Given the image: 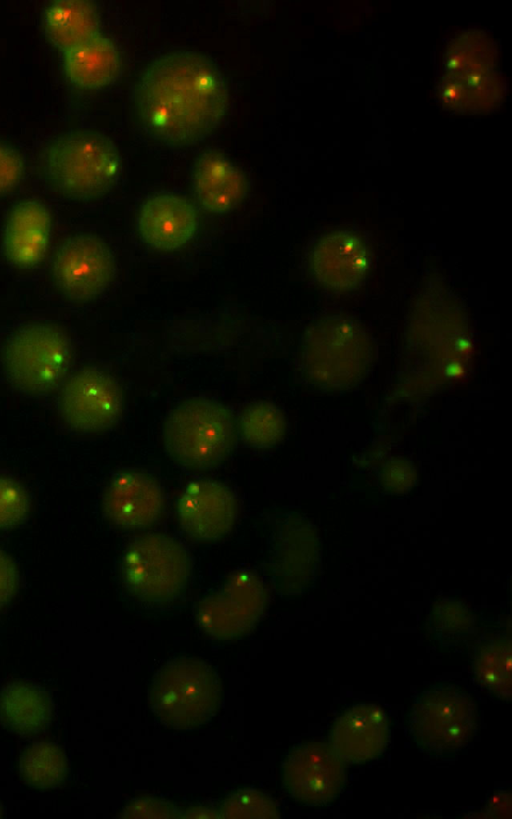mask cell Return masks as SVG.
Masks as SVG:
<instances>
[{
  "instance_id": "13",
  "label": "cell",
  "mask_w": 512,
  "mask_h": 819,
  "mask_svg": "<svg viewBox=\"0 0 512 819\" xmlns=\"http://www.w3.org/2000/svg\"><path fill=\"white\" fill-rule=\"evenodd\" d=\"M58 408L71 429L81 433L102 432L113 427L122 414V389L104 370L81 369L65 381Z\"/></svg>"
},
{
  "instance_id": "21",
  "label": "cell",
  "mask_w": 512,
  "mask_h": 819,
  "mask_svg": "<svg viewBox=\"0 0 512 819\" xmlns=\"http://www.w3.org/2000/svg\"><path fill=\"white\" fill-rule=\"evenodd\" d=\"M193 186L199 205L211 213H226L244 199L248 184L244 174L220 153H203L193 170Z\"/></svg>"
},
{
  "instance_id": "38",
  "label": "cell",
  "mask_w": 512,
  "mask_h": 819,
  "mask_svg": "<svg viewBox=\"0 0 512 819\" xmlns=\"http://www.w3.org/2000/svg\"><path fill=\"white\" fill-rule=\"evenodd\" d=\"M0 816H1V807H0Z\"/></svg>"
},
{
  "instance_id": "22",
  "label": "cell",
  "mask_w": 512,
  "mask_h": 819,
  "mask_svg": "<svg viewBox=\"0 0 512 819\" xmlns=\"http://www.w3.org/2000/svg\"><path fill=\"white\" fill-rule=\"evenodd\" d=\"M121 57L114 43L101 34L65 51L68 79L82 89H100L114 82L121 72Z\"/></svg>"
},
{
  "instance_id": "25",
  "label": "cell",
  "mask_w": 512,
  "mask_h": 819,
  "mask_svg": "<svg viewBox=\"0 0 512 819\" xmlns=\"http://www.w3.org/2000/svg\"><path fill=\"white\" fill-rule=\"evenodd\" d=\"M512 646L509 639H493L480 646L474 661L475 680L500 698L511 697Z\"/></svg>"
},
{
  "instance_id": "36",
  "label": "cell",
  "mask_w": 512,
  "mask_h": 819,
  "mask_svg": "<svg viewBox=\"0 0 512 819\" xmlns=\"http://www.w3.org/2000/svg\"><path fill=\"white\" fill-rule=\"evenodd\" d=\"M182 818H218L219 811L205 807H193L181 814Z\"/></svg>"
},
{
  "instance_id": "3",
  "label": "cell",
  "mask_w": 512,
  "mask_h": 819,
  "mask_svg": "<svg viewBox=\"0 0 512 819\" xmlns=\"http://www.w3.org/2000/svg\"><path fill=\"white\" fill-rule=\"evenodd\" d=\"M168 455L180 466L206 470L223 462L234 448L236 425L230 410L208 398H190L167 415L163 429Z\"/></svg>"
},
{
  "instance_id": "2",
  "label": "cell",
  "mask_w": 512,
  "mask_h": 819,
  "mask_svg": "<svg viewBox=\"0 0 512 819\" xmlns=\"http://www.w3.org/2000/svg\"><path fill=\"white\" fill-rule=\"evenodd\" d=\"M40 165L44 180L57 194L73 200H93L114 187L120 157L105 135L75 130L49 141L42 151Z\"/></svg>"
},
{
  "instance_id": "14",
  "label": "cell",
  "mask_w": 512,
  "mask_h": 819,
  "mask_svg": "<svg viewBox=\"0 0 512 819\" xmlns=\"http://www.w3.org/2000/svg\"><path fill=\"white\" fill-rule=\"evenodd\" d=\"M345 782V762L324 742L300 743L282 763L283 787L301 804L327 805L339 796Z\"/></svg>"
},
{
  "instance_id": "24",
  "label": "cell",
  "mask_w": 512,
  "mask_h": 819,
  "mask_svg": "<svg viewBox=\"0 0 512 819\" xmlns=\"http://www.w3.org/2000/svg\"><path fill=\"white\" fill-rule=\"evenodd\" d=\"M44 26L50 40L65 52L98 34L99 18L89 1L60 0L46 9Z\"/></svg>"
},
{
  "instance_id": "20",
  "label": "cell",
  "mask_w": 512,
  "mask_h": 819,
  "mask_svg": "<svg viewBox=\"0 0 512 819\" xmlns=\"http://www.w3.org/2000/svg\"><path fill=\"white\" fill-rule=\"evenodd\" d=\"M51 228L48 209L41 202L26 200L10 212L4 231L3 248L7 259L17 267L38 264L47 249Z\"/></svg>"
},
{
  "instance_id": "6",
  "label": "cell",
  "mask_w": 512,
  "mask_h": 819,
  "mask_svg": "<svg viewBox=\"0 0 512 819\" xmlns=\"http://www.w3.org/2000/svg\"><path fill=\"white\" fill-rule=\"evenodd\" d=\"M493 42L480 31H465L450 43L440 85L443 106L460 112H484L502 100L503 82L496 70Z\"/></svg>"
},
{
  "instance_id": "32",
  "label": "cell",
  "mask_w": 512,
  "mask_h": 819,
  "mask_svg": "<svg viewBox=\"0 0 512 819\" xmlns=\"http://www.w3.org/2000/svg\"><path fill=\"white\" fill-rule=\"evenodd\" d=\"M119 816L123 818H178L181 817V813L168 802L145 797L131 801Z\"/></svg>"
},
{
  "instance_id": "33",
  "label": "cell",
  "mask_w": 512,
  "mask_h": 819,
  "mask_svg": "<svg viewBox=\"0 0 512 819\" xmlns=\"http://www.w3.org/2000/svg\"><path fill=\"white\" fill-rule=\"evenodd\" d=\"M23 173L20 155L13 148L0 143V195L15 188Z\"/></svg>"
},
{
  "instance_id": "28",
  "label": "cell",
  "mask_w": 512,
  "mask_h": 819,
  "mask_svg": "<svg viewBox=\"0 0 512 819\" xmlns=\"http://www.w3.org/2000/svg\"><path fill=\"white\" fill-rule=\"evenodd\" d=\"M474 621V614L463 602L444 598L433 605L428 626L441 642L448 644L467 636Z\"/></svg>"
},
{
  "instance_id": "10",
  "label": "cell",
  "mask_w": 512,
  "mask_h": 819,
  "mask_svg": "<svg viewBox=\"0 0 512 819\" xmlns=\"http://www.w3.org/2000/svg\"><path fill=\"white\" fill-rule=\"evenodd\" d=\"M266 602V588L260 577L251 571H239L200 601L197 620L214 639H238L255 627Z\"/></svg>"
},
{
  "instance_id": "8",
  "label": "cell",
  "mask_w": 512,
  "mask_h": 819,
  "mask_svg": "<svg viewBox=\"0 0 512 819\" xmlns=\"http://www.w3.org/2000/svg\"><path fill=\"white\" fill-rule=\"evenodd\" d=\"M191 564L184 547L163 533L137 538L122 560L127 589L146 603L161 604L178 597L186 588Z\"/></svg>"
},
{
  "instance_id": "16",
  "label": "cell",
  "mask_w": 512,
  "mask_h": 819,
  "mask_svg": "<svg viewBox=\"0 0 512 819\" xmlns=\"http://www.w3.org/2000/svg\"><path fill=\"white\" fill-rule=\"evenodd\" d=\"M370 261L369 247L360 233L335 229L315 242L309 265L314 278L324 287L349 291L365 277Z\"/></svg>"
},
{
  "instance_id": "9",
  "label": "cell",
  "mask_w": 512,
  "mask_h": 819,
  "mask_svg": "<svg viewBox=\"0 0 512 819\" xmlns=\"http://www.w3.org/2000/svg\"><path fill=\"white\" fill-rule=\"evenodd\" d=\"M476 704L455 685L435 686L421 692L409 714L410 732L424 750L446 753L461 749L473 737Z\"/></svg>"
},
{
  "instance_id": "23",
  "label": "cell",
  "mask_w": 512,
  "mask_h": 819,
  "mask_svg": "<svg viewBox=\"0 0 512 819\" xmlns=\"http://www.w3.org/2000/svg\"><path fill=\"white\" fill-rule=\"evenodd\" d=\"M51 715L49 696L37 686L14 682L0 693V718L14 732L37 734L49 724Z\"/></svg>"
},
{
  "instance_id": "7",
  "label": "cell",
  "mask_w": 512,
  "mask_h": 819,
  "mask_svg": "<svg viewBox=\"0 0 512 819\" xmlns=\"http://www.w3.org/2000/svg\"><path fill=\"white\" fill-rule=\"evenodd\" d=\"M3 368L19 391L41 395L63 381L71 363L69 339L56 326L34 323L16 330L6 342Z\"/></svg>"
},
{
  "instance_id": "26",
  "label": "cell",
  "mask_w": 512,
  "mask_h": 819,
  "mask_svg": "<svg viewBox=\"0 0 512 819\" xmlns=\"http://www.w3.org/2000/svg\"><path fill=\"white\" fill-rule=\"evenodd\" d=\"M24 781L33 788L47 789L66 778L68 763L64 750L54 743L40 742L28 747L20 758Z\"/></svg>"
},
{
  "instance_id": "4",
  "label": "cell",
  "mask_w": 512,
  "mask_h": 819,
  "mask_svg": "<svg viewBox=\"0 0 512 819\" xmlns=\"http://www.w3.org/2000/svg\"><path fill=\"white\" fill-rule=\"evenodd\" d=\"M222 698L221 681L206 662L176 658L154 675L148 702L155 716L169 728L192 730L208 723Z\"/></svg>"
},
{
  "instance_id": "12",
  "label": "cell",
  "mask_w": 512,
  "mask_h": 819,
  "mask_svg": "<svg viewBox=\"0 0 512 819\" xmlns=\"http://www.w3.org/2000/svg\"><path fill=\"white\" fill-rule=\"evenodd\" d=\"M51 272L61 295L73 302H87L110 286L116 261L103 239L93 234H77L58 247Z\"/></svg>"
},
{
  "instance_id": "29",
  "label": "cell",
  "mask_w": 512,
  "mask_h": 819,
  "mask_svg": "<svg viewBox=\"0 0 512 819\" xmlns=\"http://www.w3.org/2000/svg\"><path fill=\"white\" fill-rule=\"evenodd\" d=\"M221 818H279L275 801L256 789L244 788L230 794L222 803Z\"/></svg>"
},
{
  "instance_id": "27",
  "label": "cell",
  "mask_w": 512,
  "mask_h": 819,
  "mask_svg": "<svg viewBox=\"0 0 512 819\" xmlns=\"http://www.w3.org/2000/svg\"><path fill=\"white\" fill-rule=\"evenodd\" d=\"M238 427L248 445L271 448L283 439L287 426L282 411L276 405L261 401L250 404L242 411Z\"/></svg>"
},
{
  "instance_id": "11",
  "label": "cell",
  "mask_w": 512,
  "mask_h": 819,
  "mask_svg": "<svg viewBox=\"0 0 512 819\" xmlns=\"http://www.w3.org/2000/svg\"><path fill=\"white\" fill-rule=\"evenodd\" d=\"M269 538L268 573L284 595L305 591L315 578L319 545L313 525L298 513L277 514Z\"/></svg>"
},
{
  "instance_id": "15",
  "label": "cell",
  "mask_w": 512,
  "mask_h": 819,
  "mask_svg": "<svg viewBox=\"0 0 512 819\" xmlns=\"http://www.w3.org/2000/svg\"><path fill=\"white\" fill-rule=\"evenodd\" d=\"M238 513L237 499L224 484L196 480L183 490L178 516L185 533L198 542H214L231 532Z\"/></svg>"
},
{
  "instance_id": "18",
  "label": "cell",
  "mask_w": 512,
  "mask_h": 819,
  "mask_svg": "<svg viewBox=\"0 0 512 819\" xmlns=\"http://www.w3.org/2000/svg\"><path fill=\"white\" fill-rule=\"evenodd\" d=\"M165 499L162 488L151 476L125 471L110 482L103 499L107 517L117 526L142 529L162 515Z\"/></svg>"
},
{
  "instance_id": "19",
  "label": "cell",
  "mask_w": 512,
  "mask_h": 819,
  "mask_svg": "<svg viewBox=\"0 0 512 819\" xmlns=\"http://www.w3.org/2000/svg\"><path fill=\"white\" fill-rule=\"evenodd\" d=\"M329 740L344 762L373 760L384 751L389 740L387 716L375 704L353 705L335 720Z\"/></svg>"
},
{
  "instance_id": "37",
  "label": "cell",
  "mask_w": 512,
  "mask_h": 819,
  "mask_svg": "<svg viewBox=\"0 0 512 819\" xmlns=\"http://www.w3.org/2000/svg\"><path fill=\"white\" fill-rule=\"evenodd\" d=\"M463 370L458 363H452L447 367V373L451 376L458 377L462 374Z\"/></svg>"
},
{
  "instance_id": "35",
  "label": "cell",
  "mask_w": 512,
  "mask_h": 819,
  "mask_svg": "<svg viewBox=\"0 0 512 819\" xmlns=\"http://www.w3.org/2000/svg\"><path fill=\"white\" fill-rule=\"evenodd\" d=\"M511 793L508 791H498L487 803L488 817H510L511 816Z\"/></svg>"
},
{
  "instance_id": "31",
  "label": "cell",
  "mask_w": 512,
  "mask_h": 819,
  "mask_svg": "<svg viewBox=\"0 0 512 819\" xmlns=\"http://www.w3.org/2000/svg\"><path fill=\"white\" fill-rule=\"evenodd\" d=\"M415 479L416 471L412 464L406 459L396 458L385 464L381 483L385 491L399 494L408 492L414 485Z\"/></svg>"
},
{
  "instance_id": "34",
  "label": "cell",
  "mask_w": 512,
  "mask_h": 819,
  "mask_svg": "<svg viewBox=\"0 0 512 819\" xmlns=\"http://www.w3.org/2000/svg\"><path fill=\"white\" fill-rule=\"evenodd\" d=\"M18 571L12 558L0 549V608L7 605L18 588Z\"/></svg>"
},
{
  "instance_id": "5",
  "label": "cell",
  "mask_w": 512,
  "mask_h": 819,
  "mask_svg": "<svg viewBox=\"0 0 512 819\" xmlns=\"http://www.w3.org/2000/svg\"><path fill=\"white\" fill-rule=\"evenodd\" d=\"M301 352L309 381L329 390H343L356 384L371 359L365 332L338 316L315 321L304 334Z\"/></svg>"
},
{
  "instance_id": "1",
  "label": "cell",
  "mask_w": 512,
  "mask_h": 819,
  "mask_svg": "<svg viewBox=\"0 0 512 819\" xmlns=\"http://www.w3.org/2000/svg\"><path fill=\"white\" fill-rule=\"evenodd\" d=\"M133 108L138 127L150 140L168 148L190 147L223 121L227 86L209 58L175 51L143 70L134 88Z\"/></svg>"
},
{
  "instance_id": "17",
  "label": "cell",
  "mask_w": 512,
  "mask_h": 819,
  "mask_svg": "<svg viewBox=\"0 0 512 819\" xmlns=\"http://www.w3.org/2000/svg\"><path fill=\"white\" fill-rule=\"evenodd\" d=\"M198 226L195 207L187 199L170 193L146 199L137 217L141 239L161 251H175L187 245L196 235Z\"/></svg>"
},
{
  "instance_id": "30",
  "label": "cell",
  "mask_w": 512,
  "mask_h": 819,
  "mask_svg": "<svg viewBox=\"0 0 512 819\" xmlns=\"http://www.w3.org/2000/svg\"><path fill=\"white\" fill-rule=\"evenodd\" d=\"M30 511L26 490L15 480L0 477V530L22 523Z\"/></svg>"
}]
</instances>
